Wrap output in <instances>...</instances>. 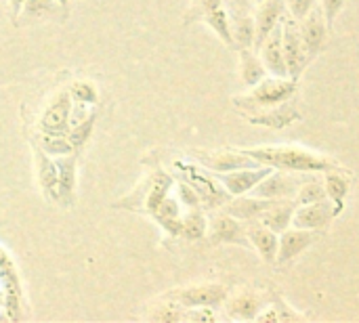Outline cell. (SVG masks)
<instances>
[{
    "label": "cell",
    "mask_w": 359,
    "mask_h": 323,
    "mask_svg": "<svg viewBox=\"0 0 359 323\" xmlns=\"http://www.w3.org/2000/svg\"><path fill=\"white\" fill-rule=\"evenodd\" d=\"M69 109H72V97L65 90H59L48 105L44 107L38 128L40 132H53V135H65L69 128Z\"/></svg>",
    "instance_id": "obj_13"
},
{
    "label": "cell",
    "mask_w": 359,
    "mask_h": 323,
    "mask_svg": "<svg viewBox=\"0 0 359 323\" xmlns=\"http://www.w3.org/2000/svg\"><path fill=\"white\" fill-rule=\"evenodd\" d=\"M332 219H334L332 204L328 200H322V202H313V204L294 206L292 227L309 229V231H322L324 227L330 225Z\"/></svg>",
    "instance_id": "obj_17"
},
{
    "label": "cell",
    "mask_w": 359,
    "mask_h": 323,
    "mask_svg": "<svg viewBox=\"0 0 359 323\" xmlns=\"http://www.w3.org/2000/svg\"><path fill=\"white\" fill-rule=\"evenodd\" d=\"M210 229V244H231V246H242V248H252L246 225H242L240 219L231 217L229 212H219L210 219L208 223Z\"/></svg>",
    "instance_id": "obj_12"
},
{
    "label": "cell",
    "mask_w": 359,
    "mask_h": 323,
    "mask_svg": "<svg viewBox=\"0 0 359 323\" xmlns=\"http://www.w3.org/2000/svg\"><path fill=\"white\" fill-rule=\"evenodd\" d=\"M57 0H25L21 11H19V17L15 21L17 23H27V21H40V19H46L55 13L57 8Z\"/></svg>",
    "instance_id": "obj_31"
},
{
    "label": "cell",
    "mask_w": 359,
    "mask_h": 323,
    "mask_svg": "<svg viewBox=\"0 0 359 323\" xmlns=\"http://www.w3.org/2000/svg\"><path fill=\"white\" fill-rule=\"evenodd\" d=\"M347 0H320V6H322V13H324V19H326V25L328 29L332 27V23L337 21L339 13L343 11Z\"/></svg>",
    "instance_id": "obj_37"
},
{
    "label": "cell",
    "mask_w": 359,
    "mask_h": 323,
    "mask_svg": "<svg viewBox=\"0 0 359 323\" xmlns=\"http://www.w3.org/2000/svg\"><path fill=\"white\" fill-rule=\"evenodd\" d=\"M303 172H290L288 170H273L269 172L255 189L252 193L265 200H288L294 198V193L299 191V187L309 181L307 177H299Z\"/></svg>",
    "instance_id": "obj_8"
},
{
    "label": "cell",
    "mask_w": 359,
    "mask_h": 323,
    "mask_svg": "<svg viewBox=\"0 0 359 323\" xmlns=\"http://www.w3.org/2000/svg\"><path fill=\"white\" fill-rule=\"evenodd\" d=\"M194 158L200 162V166H204L210 172H231V170H240V168H255L261 166L257 160H252L248 153H244L242 149H221V151H202L196 149Z\"/></svg>",
    "instance_id": "obj_10"
},
{
    "label": "cell",
    "mask_w": 359,
    "mask_h": 323,
    "mask_svg": "<svg viewBox=\"0 0 359 323\" xmlns=\"http://www.w3.org/2000/svg\"><path fill=\"white\" fill-rule=\"evenodd\" d=\"M225 2H227V0H225Z\"/></svg>",
    "instance_id": "obj_45"
},
{
    "label": "cell",
    "mask_w": 359,
    "mask_h": 323,
    "mask_svg": "<svg viewBox=\"0 0 359 323\" xmlns=\"http://www.w3.org/2000/svg\"><path fill=\"white\" fill-rule=\"evenodd\" d=\"M273 202L276 200H265V198H259V195H252V198L238 195L236 200H229L225 204V212L240 219L242 223H248V221H257L261 217V212L267 210Z\"/></svg>",
    "instance_id": "obj_22"
},
{
    "label": "cell",
    "mask_w": 359,
    "mask_h": 323,
    "mask_svg": "<svg viewBox=\"0 0 359 323\" xmlns=\"http://www.w3.org/2000/svg\"><path fill=\"white\" fill-rule=\"evenodd\" d=\"M240 76L248 88L257 86L263 78H267V69L255 48H240Z\"/></svg>",
    "instance_id": "obj_26"
},
{
    "label": "cell",
    "mask_w": 359,
    "mask_h": 323,
    "mask_svg": "<svg viewBox=\"0 0 359 323\" xmlns=\"http://www.w3.org/2000/svg\"><path fill=\"white\" fill-rule=\"evenodd\" d=\"M227 315L233 319H257L263 309V298L255 292H238L233 298L227 296Z\"/></svg>",
    "instance_id": "obj_24"
},
{
    "label": "cell",
    "mask_w": 359,
    "mask_h": 323,
    "mask_svg": "<svg viewBox=\"0 0 359 323\" xmlns=\"http://www.w3.org/2000/svg\"><path fill=\"white\" fill-rule=\"evenodd\" d=\"M242 151L248 153L252 160H257L261 166H269L273 170L311 174V172H330L339 168V164L332 162L330 158L297 145H265V147H252Z\"/></svg>",
    "instance_id": "obj_1"
},
{
    "label": "cell",
    "mask_w": 359,
    "mask_h": 323,
    "mask_svg": "<svg viewBox=\"0 0 359 323\" xmlns=\"http://www.w3.org/2000/svg\"><path fill=\"white\" fill-rule=\"evenodd\" d=\"M269 172H273V168H269V166H255V168H240V170L215 172V174H217V179L221 181V185L227 189V193H229L231 198H238V195L252 193V189H255Z\"/></svg>",
    "instance_id": "obj_14"
},
{
    "label": "cell",
    "mask_w": 359,
    "mask_h": 323,
    "mask_svg": "<svg viewBox=\"0 0 359 323\" xmlns=\"http://www.w3.org/2000/svg\"><path fill=\"white\" fill-rule=\"evenodd\" d=\"M320 240V231H309V229H299V227H288L286 231L280 233V244H278V265H286L301 256L307 248H311Z\"/></svg>",
    "instance_id": "obj_15"
},
{
    "label": "cell",
    "mask_w": 359,
    "mask_h": 323,
    "mask_svg": "<svg viewBox=\"0 0 359 323\" xmlns=\"http://www.w3.org/2000/svg\"><path fill=\"white\" fill-rule=\"evenodd\" d=\"M257 50L269 76L288 78V65H286V57L282 48V23L269 32V36L263 40V44Z\"/></svg>",
    "instance_id": "obj_16"
},
{
    "label": "cell",
    "mask_w": 359,
    "mask_h": 323,
    "mask_svg": "<svg viewBox=\"0 0 359 323\" xmlns=\"http://www.w3.org/2000/svg\"><path fill=\"white\" fill-rule=\"evenodd\" d=\"M286 15V0H261L255 11V50L263 44L269 32L282 23Z\"/></svg>",
    "instance_id": "obj_18"
},
{
    "label": "cell",
    "mask_w": 359,
    "mask_h": 323,
    "mask_svg": "<svg viewBox=\"0 0 359 323\" xmlns=\"http://www.w3.org/2000/svg\"><path fill=\"white\" fill-rule=\"evenodd\" d=\"M13 263V259H11V254L0 246V267H4V265H11Z\"/></svg>",
    "instance_id": "obj_42"
},
{
    "label": "cell",
    "mask_w": 359,
    "mask_h": 323,
    "mask_svg": "<svg viewBox=\"0 0 359 323\" xmlns=\"http://www.w3.org/2000/svg\"><path fill=\"white\" fill-rule=\"evenodd\" d=\"M175 172H177V177L181 181H185L187 185L194 187V191L200 195L202 206L208 208V210L221 208V206H225L231 200V195L221 185V181L217 179V174L210 172V170H206L204 166H196V164L177 160L175 162Z\"/></svg>",
    "instance_id": "obj_3"
},
{
    "label": "cell",
    "mask_w": 359,
    "mask_h": 323,
    "mask_svg": "<svg viewBox=\"0 0 359 323\" xmlns=\"http://www.w3.org/2000/svg\"><path fill=\"white\" fill-rule=\"evenodd\" d=\"M57 4H59V8L67 11V4H69V0H57Z\"/></svg>",
    "instance_id": "obj_43"
},
{
    "label": "cell",
    "mask_w": 359,
    "mask_h": 323,
    "mask_svg": "<svg viewBox=\"0 0 359 323\" xmlns=\"http://www.w3.org/2000/svg\"><path fill=\"white\" fill-rule=\"evenodd\" d=\"M175 187V179L172 174L156 168L147 174L145 181H141L135 191L126 193L124 198H120L118 202L111 204V208L118 210H137V212H147L151 214L170 193V189Z\"/></svg>",
    "instance_id": "obj_2"
},
{
    "label": "cell",
    "mask_w": 359,
    "mask_h": 323,
    "mask_svg": "<svg viewBox=\"0 0 359 323\" xmlns=\"http://www.w3.org/2000/svg\"><path fill=\"white\" fill-rule=\"evenodd\" d=\"M233 48H255V17L250 13L229 15Z\"/></svg>",
    "instance_id": "obj_27"
},
{
    "label": "cell",
    "mask_w": 359,
    "mask_h": 323,
    "mask_svg": "<svg viewBox=\"0 0 359 323\" xmlns=\"http://www.w3.org/2000/svg\"><path fill=\"white\" fill-rule=\"evenodd\" d=\"M95 122H97V111H93L86 120L78 122L76 126H69V128H67V139L72 141L76 153L88 143V139H90V135H93V128H95Z\"/></svg>",
    "instance_id": "obj_33"
},
{
    "label": "cell",
    "mask_w": 359,
    "mask_h": 323,
    "mask_svg": "<svg viewBox=\"0 0 359 323\" xmlns=\"http://www.w3.org/2000/svg\"><path fill=\"white\" fill-rule=\"evenodd\" d=\"M326 32H328V25H326L322 6L316 2L313 8L303 19H299V34H301L303 48H305L309 61H313L318 57V53L322 50V46L326 42Z\"/></svg>",
    "instance_id": "obj_11"
},
{
    "label": "cell",
    "mask_w": 359,
    "mask_h": 323,
    "mask_svg": "<svg viewBox=\"0 0 359 323\" xmlns=\"http://www.w3.org/2000/svg\"><path fill=\"white\" fill-rule=\"evenodd\" d=\"M0 290H2V309L6 313V319L8 322L23 319L25 296H23V286H21L15 263L0 267Z\"/></svg>",
    "instance_id": "obj_9"
},
{
    "label": "cell",
    "mask_w": 359,
    "mask_h": 323,
    "mask_svg": "<svg viewBox=\"0 0 359 323\" xmlns=\"http://www.w3.org/2000/svg\"><path fill=\"white\" fill-rule=\"evenodd\" d=\"M78 153L55 158L57 164V204L72 208L76 202V158Z\"/></svg>",
    "instance_id": "obj_19"
},
{
    "label": "cell",
    "mask_w": 359,
    "mask_h": 323,
    "mask_svg": "<svg viewBox=\"0 0 359 323\" xmlns=\"http://www.w3.org/2000/svg\"><path fill=\"white\" fill-rule=\"evenodd\" d=\"M322 200H328L326 198V189H324V183L318 181V179H309L305 181L299 191L294 193L292 202L294 206H303V204H313V202H322Z\"/></svg>",
    "instance_id": "obj_32"
},
{
    "label": "cell",
    "mask_w": 359,
    "mask_h": 323,
    "mask_svg": "<svg viewBox=\"0 0 359 323\" xmlns=\"http://www.w3.org/2000/svg\"><path fill=\"white\" fill-rule=\"evenodd\" d=\"M324 189H326L328 202L332 204L334 217H339L345 210V200H347V193H349V181L339 170H330V172H326Z\"/></svg>",
    "instance_id": "obj_28"
},
{
    "label": "cell",
    "mask_w": 359,
    "mask_h": 323,
    "mask_svg": "<svg viewBox=\"0 0 359 323\" xmlns=\"http://www.w3.org/2000/svg\"><path fill=\"white\" fill-rule=\"evenodd\" d=\"M0 307H2V290H0Z\"/></svg>",
    "instance_id": "obj_44"
},
{
    "label": "cell",
    "mask_w": 359,
    "mask_h": 323,
    "mask_svg": "<svg viewBox=\"0 0 359 323\" xmlns=\"http://www.w3.org/2000/svg\"><path fill=\"white\" fill-rule=\"evenodd\" d=\"M292 214H294V202L292 200H276L267 210L261 212V217L257 221L280 235L282 231L292 227Z\"/></svg>",
    "instance_id": "obj_23"
},
{
    "label": "cell",
    "mask_w": 359,
    "mask_h": 323,
    "mask_svg": "<svg viewBox=\"0 0 359 323\" xmlns=\"http://www.w3.org/2000/svg\"><path fill=\"white\" fill-rule=\"evenodd\" d=\"M164 298V296H162ZM166 303L164 305H156L154 307V311H149V319H154V322H181L183 319V313H185V309L181 307V305H177L175 301H170V298H164Z\"/></svg>",
    "instance_id": "obj_35"
},
{
    "label": "cell",
    "mask_w": 359,
    "mask_h": 323,
    "mask_svg": "<svg viewBox=\"0 0 359 323\" xmlns=\"http://www.w3.org/2000/svg\"><path fill=\"white\" fill-rule=\"evenodd\" d=\"M32 151H34V164H36V179L40 185L42 195L46 198V202L57 204V164L55 160L42 151L34 141H32Z\"/></svg>",
    "instance_id": "obj_20"
},
{
    "label": "cell",
    "mask_w": 359,
    "mask_h": 323,
    "mask_svg": "<svg viewBox=\"0 0 359 323\" xmlns=\"http://www.w3.org/2000/svg\"><path fill=\"white\" fill-rule=\"evenodd\" d=\"M23 2H25V0H8V6H11V17H13V23L17 21V17H19V11H21Z\"/></svg>",
    "instance_id": "obj_41"
},
{
    "label": "cell",
    "mask_w": 359,
    "mask_h": 323,
    "mask_svg": "<svg viewBox=\"0 0 359 323\" xmlns=\"http://www.w3.org/2000/svg\"><path fill=\"white\" fill-rule=\"evenodd\" d=\"M177 193H179V202H181V206H185V208H202V202H200V195L194 191V187L191 185H187L185 181H177Z\"/></svg>",
    "instance_id": "obj_36"
},
{
    "label": "cell",
    "mask_w": 359,
    "mask_h": 323,
    "mask_svg": "<svg viewBox=\"0 0 359 323\" xmlns=\"http://www.w3.org/2000/svg\"><path fill=\"white\" fill-rule=\"evenodd\" d=\"M187 23L194 19H202L219 38L223 44L233 48L231 40V25H229V13L225 6V0H194L191 11L187 13Z\"/></svg>",
    "instance_id": "obj_6"
},
{
    "label": "cell",
    "mask_w": 359,
    "mask_h": 323,
    "mask_svg": "<svg viewBox=\"0 0 359 323\" xmlns=\"http://www.w3.org/2000/svg\"><path fill=\"white\" fill-rule=\"evenodd\" d=\"M183 319L187 322H215V309L212 307H194V309H185Z\"/></svg>",
    "instance_id": "obj_38"
},
{
    "label": "cell",
    "mask_w": 359,
    "mask_h": 323,
    "mask_svg": "<svg viewBox=\"0 0 359 323\" xmlns=\"http://www.w3.org/2000/svg\"><path fill=\"white\" fill-rule=\"evenodd\" d=\"M227 296H229V292L221 284H194V286L177 288V290L164 294V298L175 301L183 309H194V307H212V309H219V307L225 305Z\"/></svg>",
    "instance_id": "obj_5"
},
{
    "label": "cell",
    "mask_w": 359,
    "mask_h": 323,
    "mask_svg": "<svg viewBox=\"0 0 359 323\" xmlns=\"http://www.w3.org/2000/svg\"><path fill=\"white\" fill-rule=\"evenodd\" d=\"M261 0H227V13L229 15H240V13H250L252 6H257Z\"/></svg>",
    "instance_id": "obj_40"
},
{
    "label": "cell",
    "mask_w": 359,
    "mask_h": 323,
    "mask_svg": "<svg viewBox=\"0 0 359 323\" xmlns=\"http://www.w3.org/2000/svg\"><path fill=\"white\" fill-rule=\"evenodd\" d=\"M297 90V80L294 78H263L257 86H252L248 97H236L233 103H244L250 107H278L286 103Z\"/></svg>",
    "instance_id": "obj_4"
},
{
    "label": "cell",
    "mask_w": 359,
    "mask_h": 323,
    "mask_svg": "<svg viewBox=\"0 0 359 323\" xmlns=\"http://www.w3.org/2000/svg\"><path fill=\"white\" fill-rule=\"evenodd\" d=\"M67 92L72 97L74 103H84V105H97L99 101V92H97V86L88 80H76L67 86Z\"/></svg>",
    "instance_id": "obj_34"
},
{
    "label": "cell",
    "mask_w": 359,
    "mask_h": 323,
    "mask_svg": "<svg viewBox=\"0 0 359 323\" xmlns=\"http://www.w3.org/2000/svg\"><path fill=\"white\" fill-rule=\"evenodd\" d=\"M154 221L170 235V238H179V231H181V219H183V212H181V202L177 198H166L154 212H151Z\"/></svg>",
    "instance_id": "obj_25"
},
{
    "label": "cell",
    "mask_w": 359,
    "mask_h": 323,
    "mask_svg": "<svg viewBox=\"0 0 359 323\" xmlns=\"http://www.w3.org/2000/svg\"><path fill=\"white\" fill-rule=\"evenodd\" d=\"M318 0H286V11L294 17V19H303L316 4Z\"/></svg>",
    "instance_id": "obj_39"
},
{
    "label": "cell",
    "mask_w": 359,
    "mask_h": 323,
    "mask_svg": "<svg viewBox=\"0 0 359 323\" xmlns=\"http://www.w3.org/2000/svg\"><path fill=\"white\" fill-rule=\"evenodd\" d=\"M282 48L288 65V76L299 80L303 69L311 63L307 59V53L303 48V40L299 34V19H294L290 13L282 17Z\"/></svg>",
    "instance_id": "obj_7"
},
{
    "label": "cell",
    "mask_w": 359,
    "mask_h": 323,
    "mask_svg": "<svg viewBox=\"0 0 359 323\" xmlns=\"http://www.w3.org/2000/svg\"><path fill=\"white\" fill-rule=\"evenodd\" d=\"M42 151H46L50 158H59V156H69V153H76L72 141L67 139V132L65 135H53V132H38L36 135V141H34Z\"/></svg>",
    "instance_id": "obj_30"
},
{
    "label": "cell",
    "mask_w": 359,
    "mask_h": 323,
    "mask_svg": "<svg viewBox=\"0 0 359 323\" xmlns=\"http://www.w3.org/2000/svg\"><path fill=\"white\" fill-rule=\"evenodd\" d=\"M246 233H248L250 246L259 252V256L265 263H276L280 235L276 231H271L269 227H265L263 223H259V221H248L246 223Z\"/></svg>",
    "instance_id": "obj_21"
},
{
    "label": "cell",
    "mask_w": 359,
    "mask_h": 323,
    "mask_svg": "<svg viewBox=\"0 0 359 323\" xmlns=\"http://www.w3.org/2000/svg\"><path fill=\"white\" fill-rule=\"evenodd\" d=\"M208 233V221L202 212V208H187V212L181 219V231L179 238L187 242H198L204 240Z\"/></svg>",
    "instance_id": "obj_29"
}]
</instances>
